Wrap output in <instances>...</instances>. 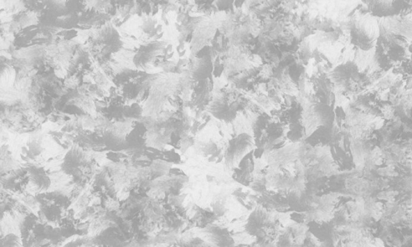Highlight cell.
<instances>
[{
	"mask_svg": "<svg viewBox=\"0 0 412 247\" xmlns=\"http://www.w3.org/2000/svg\"><path fill=\"white\" fill-rule=\"evenodd\" d=\"M39 204V218L43 223L58 225L65 216L71 205L68 196L61 192H45L37 196Z\"/></svg>",
	"mask_w": 412,
	"mask_h": 247,
	"instance_id": "obj_3",
	"label": "cell"
},
{
	"mask_svg": "<svg viewBox=\"0 0 412 247\" xmlns=\"http://www.w3.org/2000/svg\"><path fill=\"white\" fill-rule=\"evenodd\" d=\"M31 186L38 194L48 192L51 185L50 179L42 168L31 166L27 168Z\"/></svg>",
	"mask_w": 412,
	"mask_h": 247,
	"instance_id": "obj_9",
	"label": "cell"
},
{
	"mask_svg": "<svg viewBox=\"0 0 412 247\" xmlns=\"http://www.w3.org/2000/svg\"><path fill=\"white\" fill-rule=\"evenodd\" d=\"M244 228L247 234L264 246L276 241L281 230L278 228L275 215L261 205L251 214Z\"/></svg>",
	"mask_w": 412,
	"mask_h": 247,
	"instance_id": "obj_2",
	"label": "cell"
},
{
	"mask_svg": "<svg viewBox=\"0 0 412 247\" xmlns=\"http://www.w3.org/2000/svg\"><path fill=\"white\" fill-rule=\"evenodd\" d=\"M198 231L206 243L215 247H234L236 245V239L231 236L230 230L223 225L209 224Z\"/></svg>",
	"mask_w": 412,
	"mask_h": 247,
	"instance_id": "obj_6",
	"label": "cell"
},
{
	"mask_svg": "<svg viewBox=\"0 0 412 247\" xmlns=\"http://www.w3.org/2000/svg\"><path fill=\"white\" fill-rule=\"evenodd\" d=\"M30 184L27 168H18L2 177V187L8 192L22 194Z\"/></svg>",
	"mask_w": 412,
	"mask_h": 247,
	"instance_id": "obj_8",
	"label": "cell"
},
{
	"mask_svg": "<svg viewBox=\"0 0 412 247\" xmlns=\"http://www.w3.org/2000/svg\"><path fill=\"white\" fill-rule=\"evenodd\" d=\"M63 247H81V245L79 241H72V243L66 244Z\"/></svg>",
	"mask_w": 412,
	"mask_h": 247,
	"instance_id": "obj_11",
	"label": "cell"
},
{
	"mask_svg": "<svg viewBox=\"0 0 412 247\" xmlns=\"http://www.w3.org/2000/svg\"><path fill=\"white\" fill-rule=\"evenodd\" d=\"M19 232L24 247H60L65 239L58 228L32 214L19 221Z\"/></svg>",
	"mask_w": 412,
	"mask_h": 247,
	"instance_id": "obj_1",
	"label": "cell"
},
{
	"mask_svg": "<svg viewBox=\"0 0 412 247\" xmlns=\"http://www.w3.org/2000/svg\"><path fill=\"white\" fill-rule=\"evenodd\" d=\"M255 147L253 137L241 134L235 138L229 145L225 155V169L228 173L239 166L241 159Z\"/></svg>",
	"mask_w": 412,
	"mask_h": 247,
	"instance_id": "obj_4",
	"label": "cell"
},
{
	"mask_svg": "<svg viewBox=\"0 0 412 247\" xmlns=\"http://www.w3.org/2000/svg\"><path fill=\"white\" fill-rule=\"evenodd\" d=\"M219 28V18H208L200 22L197 29L195 30L193 39V52L198 53L205 46L212 40L214 34Z\"/></svg>",
	"mask_w": 412,
	"mask_h": 247,
	"instance_id": "obj_7",
	"label": "cell"
},
{
	"mask_svg": "<svg viewBox=\"0 0 412 247\" xmlns=\"http://www.w3.org/2000/svg\"><path fill=\"white\" fill-rule=\"evenodd\" d=\"M1 247H24L20 236L9 234L2 237Z\"/></svg>",
	"mask_w": 412,
	"mask_h": 247,
	"instance_id": "obj_10",
	"label": "cell"
},
{
	"mask_svg": "<svg viewBox=\"0 0 412 247\" xmlns=\"http://www.w3.org/2000/svg\"><path fill=\"white\" fill-rule=\"evenodd\" d=\"M308 228L306 224L293 221L280 230L276 240V247H301L305 241Z\"/></svg>",
	"mask_w": 412,
	"mask_h": 247,
	"instance_id": "obj_5",
	"label": "cell"
}]
</instances>
